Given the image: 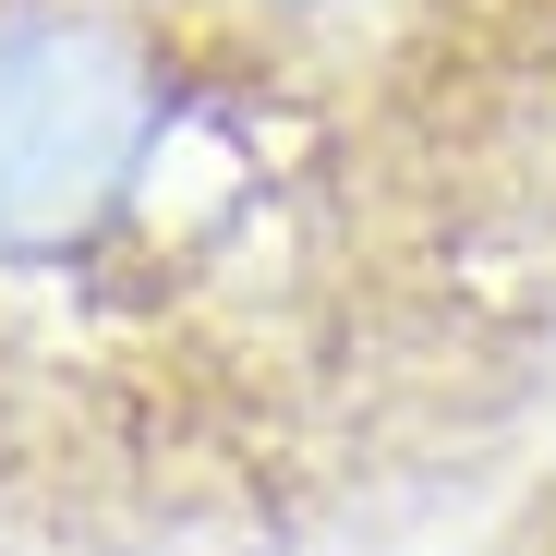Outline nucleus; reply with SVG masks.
<instances>
[{
    "mask_svg": "<svg viewBox=\"0 0 556 556\" xmlns=\"http://www.w3.org/2000/svg\"><path fill=\"white\" fill-rule=\"evenodd\" d=\"M363 254V122L266 0H0V400L266 388Z\"/></svg>",
    "mask_w": 556,
    "mask_h": 556,
    "instance_id": "nucleus-1",
    "label": "nucleus"
}]
</instances>
